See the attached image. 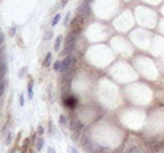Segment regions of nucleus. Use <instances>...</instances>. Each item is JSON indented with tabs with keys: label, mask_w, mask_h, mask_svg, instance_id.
Wrapping results in <instances>:
<instances>
[{
	"label": "nucleus",
	"mask_w": 164,
	"mask_h": 153,
	"mask_svg": "<svg viewBox=\"0 0 164 153\" xmlns=\"http://www.w3.org/2000/svg\"><path fill=\"white\" fill-rule=\"evenodd\" d=\"M77 38H78V35H75L73 32L67 34L65 46H64V54H65V56H70V54L75 51V48H77Z\"/></svg>",
	"instance_id": "f257e3e1"
},
{
	"label": "nucleus",
	"mask_w": 164,
	"mask_h": 153,
	"mask_svg": "<svg viewBox=\"0 0 164 153\" xmlns=\"http://www.w3.org/2000/svg\"><path fill=\"white\" fill-rule=\"evenodd\" d=\"M78 99L73 96V94H70V91H65V93H62V105L65 107V108H69V110H73V108H77L78 107Z\"/></svg>",
	"instance_id": "f03ea898"
},
{
	"label": "nucleus",
	"mask_w": 164,
	"mask_h": 153,
	"mask_svg": "<svg viewBox=\"0 0 164 153\" xmlns=\"http://www.w3.org/2000/svg\"><path fill=\"white\" fill-rule=\"evenodd\" d=\"M75 62H77V59L72 56V54H70V56H65V58L62 59V65H61V74H62V77H65L67 74L70 72V69L73 67Z\"/></svg>",
	"instance_id": "7ed1b4c3"
},
{
	"label": "nucleus",
	"mask_w": 164,
	"mask_h": 153,
	"mask_svg": "<svg viewBox=\"0 0 164 153\" xmlns=\"http://www.w3.org/2000/svg\"><path fill=\"white\" fill-rule=\"evenodd\" d=\"M77 11H78V16H81L83 19H88V18L91 16V13H92V10H91V5H89V3H86L85 0H83V2H81L80 5H78Z\"/></svg>",
	"instance_id": "20e7f679"
},
{
	"label": "nucleus",
	"mask_w": 164,
	"mask_h": 153,
	"mask_svg": "<svg viewBox=\"0 0 164 153\" xmlns=\"http://www.w3.org/2000/svg\"><path fill=\"white\" fill-rule=\"evenodd\" d=\"M124 153H143V148H142V144H137V142H134L131 141V144L126 147Z\"/></svg>",
	"instance_id": "39448f33"
},
{
	"label": "nucleus",
	"mask_w": 164,
	"mask_h": 153,
	"mask_svg": "<svg viewBox=\"0 0 164 153\" xmlns=\"http://www.w3.org/2000/svg\"><path fill=\"white\" fill-rule=\"evenodd\" d=\"M83 21H85L83 18H81V16H78V15H77V16H75V18H73L72 21H70V24H69V26L72 27V29H77V27H80V24L83 22Z\"/></svg>",
	"instance_id": "423d86ee"
},
{
	"label": "nucleus",
	"mask_w": 164,
	"mask_h": 153,
	"mask_svg": "<svg viewBox=\"0 0 164 153\" xmlns=\"http://www.w3.org/2000/svg\"><path fill=\"white\" fill-rule=\"evenodd\" d=\"M27 97L29 99L34 97V80H29V83H27Z\"/></svg>",
	"instance_id": "0eeeda50"
},
{
	"label": "nucleus",
	"mask_w": 164,
	"mask_h": 153,
	"mask_svg": "<svg viewBox=\"0 0 164 153\" xmlns=\"http://www.w3.org/2000/svg\"><path fill=\"white\" fill-rule=\"evenodd\" d=\"M62 40H64L62 35H58V37H56V41H54V51H59V48H61V45H62Z\"/></svg>",
	"instance_id": "6e6552de"
},
{
	"label": "nucleus",
	"mask_w": 164,
	"mask_h": 153,
	"mask_svg": "<svg viewBox=\"0 0 164 153\" xmlns=\"http://www.w3.org/2000/svg\"><path fill=\"white\" fill-rule=\"evenodd\" d=\"M35 144H37V151H42V148L45 147V139L43 137H38Z\"/></svg>",
	"instance_id": "1a4fd4ad"
},
{
	"label": "nucleus",
	"mask_w": 164,
	"mask_h": 153,
	"mask_svg": "<svg viewBox=\"0 0 164 153\" xmlns=\"http://www.w3.org/2000/svg\"><path fill=\"white\" fill-rule=\"evenodd\" d=\"M51 58H53V54H51V53H46V56H45V59H43V65H45V67H49V65H51Z\"/></svg>",
	"instance_id": "9d476101"
},
{
	"label": "nucleus",
	"mask_w": 164,
	"mask_h": 153,
	"mask_svg": "<svg viewBox=\"0 0 164 153\" xmlns=\"http://www.w3.org/2000/svg\"><path fill=\"white\" fill-rule=\"evenodd\" d=\"M59 21H61V13H56V15H54V18H53V21H51V26H53V27L58 26Z\"/></svg>",
	"instance_id": "9b49d317"
},
{
	"label": "nucleus",
	"mask_w": 164,
	"mask_h": 153,
	"mask_svg": "<svg viewBox=\"0 0 164 153\" xmlns=\"http://www.w3.org/2000/svg\"><path fill=\"white\" fill-rule=\"evenodd\" d=\"M59 124H61V126H64V128L69 124V120H67L65 115H61V117H59Z\"/></svg>",
	"instance_id": "f8f14e48"
},
{
	"label": "nucleus",
	"mask_w": 164,
	"mask_h": 153,
	"mask_svg": "<svg viewBox=\"0 0 164 153\" xmlns=\"http://www.w3.org/2000/svg\"><path fill=\"white\" fill-rule=\"evenodd\" d=\"M61 65H62V61H54V64H53V69L56 72H61Z\"/></svg>",
	"instance_id": "ddd939ff"
},
{
	"label": "nucleus",
	"mask_w": 164,
	"mask_h": 153,
	"mask_svg": "<svg viewBox=\"0 0 164 153\" xmlns=\"http://www.w3.org/2000/svg\"><path fill=\"white\" fill-rule=\"evenodd\" d=\"M70 21H72V15H70V13H67V15H65V18H64V26L67 27V26L70 24Z\"/></svg>",
	"instance_id": "4468645a"
},
{
	"label": "nucleus",
	"mask_w": 164,
	"mask_h": 153,
	"mask_svg": "<svg viewBox=\"0 0 164 153\" xmlns=\"http://www.w3.org/2000/svg\"><path fill=\"white\" fill-rule=\"evenodd\" d=\"M37 134H38V137H43V134H45V128L42 126V124H38V126H37Z\"/></svg>",
	"instance_id": "2eb2a0df"
},
{
	"label": "nucleus",
	"mask_w": 164,
	"mask_h": 153,
	"mask_svg": "<svg viewBox=\"0 0 164 153\" xmlns=\"http://www.w3.org/2000/svg\"><path fill=\"white\" fill-rule=\"evenodd\" d=\"M158 153H164V139L159 141V147H158Z\"/></svg>",
	"instance_id": "dca6fc26"
},
{
	"label": "nucleus",
	"mask_w": 164,
	"mask_h": 153,
	"mask_svg": "<svg viewBox=\"0 0 164 153\" xmlns=\"http://www.w3.org/2000/svg\"><path fill=\"white\" fill-rule=\"evenodd\" d=\"M24 104H26V97L21 94V96H19V105H21V107H24Z\"/></svg>",
	"instance_id": "f3484780"
},
{
	"label": "nucleus",
	"mask_w": 164,
	"mask_h": 153,
	"mask_svg": "<svg viewBox=\"0 0 164 153\" xmlns=\"http://www.w3.org/2000/svg\"><path fill=\"white\" fill-rule=\"evenodd\" d=\"M11 139H13V136H11V134H7V141H5V144H7V145H10V144L13 142Z\"/></svg>",
	"instance_id": "a211bd4d"
},
{
	"label": "nucleus",
	"mask_w": 164,
	"mask_h": 153,
	"mask_svg": "<svg viewBox=\"0 0 164 153\" xmlns=\"http://www.w3.org/2000/svg\"><path fill=\"white\" fill-rule=\"evenodd\" d=\"M26 72H27V67H22V69H21V72H19V78H22V77L26 75Z\"/></svg>",
	"instance_id": "6ab92c4d"
},
{
	"label": "nucleus",
	"mask_w": 164,
	"mask_h": 153,
	"mask_svg": "<svg viewBox=\"0 0 164 153\" xmlns=\"http://www.w3.org/2000/svg\"><path fill=\"white\" fill-rule=\"evenodd\" d=\"M5 43V35L2 34V32H0V48H2V45Z\"/></svg>",
	"instance_id": "aec40b11"
},
{
	"label": "nucleus",
	"mask_w": 164,
	"mask_h": 153,
	"mask_svg": "<svg viewBox=\"0 0 164 153\" xmlns=\"http://www.w3.org/2000/svg\"><path fill=\"white\" fill-rule=\"evenodd\" d=\"M15 34H16V26H13L11 29H10V35H11V37H15Z\"/></svg>",
	"instance_id": "412c9836"
},
{
	"label": "nucleus",
	"mask_w": 164,
	"mask_h": 153,
	"mask_svg": "<svg viewBox=\"0 0 164 153\" xmlns=\"http://www.w3.org/2000/svg\"><path fill=\"white\" fill-rule=\"evenodd\" d=\"M48 131H49V134H53V132H54V128H53V121H49V128H48Z\"/></svg>",
	"instance_id": "4be33fe9"
},
{
	"label": "nucleus",
	"mask_w": 164,
	"mask_h": 153,
	"mask_svg": "<svg viewBox=\"0 0 164 153\" xmlns=\"http://www.w3.org/2000/svg\"><path fill=\"white\" fill-rule=\"evenodd\" d=\"M51 37H53V34H51V32H49V31H48V32H46V34H45V40H49V38H51Z\"/></svg>",
	"instance_id": "5701e85b"
},
{
	"label": "nucleus",
	"mask_w": 164,
	"mask_h": 153,
	"mask_svg": "<svg viewBox=\"0 0 164 153\" xmlns=\"http://www.w3.org/2000/svg\"><path fill=\"white\" fill-rule=\"evenodd\" d=\"M69 151H70V153H80V151H78L75 147H70V148H69Z\"/></svg>",
	"instance_id": "b1692460"
},
{
	"label": "nucleus",
	"mask_w": 164,
	"mask_h": 153,
	"mask_svg": "<svg viewBox=\"0 0 164 153\" xmlns=\"http://www.w3.org/2000/svg\"><path fill=\"white\" fill-rule=\"evenodd\" d=\"M46 153H56V150H54V148H53V147H49V148H48V151H46Z\"/></svg>",
	"instance_id": "393cba45"
},
{
	"label": "nucleus",
	"mask_w": 164,
	"mask_h": 153,
	"mask_svg": "<svg viewBox=\"0 0 164 153\" xmlns=\"http://www.w3.org/2000/svg\"><path fill=\"white\" fill-rule=\"evenodd\" d=\"M67 2H69V0H61V7H65Z\"/></svg>",
	"instance_id": "a878e982"
},
{
	"label": "nucleus",
	"mask_w": 164,
	"mask_h": 153,
	"mask_svg": "<svg viewBox=\"0 0 164 153\" xmlns=\"http://www.w3.org/2000/svg\"><path fill=\"white\" fill-rule=\"evenodd\" d=\"M85 2H86V3H89V5H91V3H92V2H94V0H85Z\"/></svg>",
	"instance_id": "bb28decb"
},
{
	"label": "nucleus",
	"mask_w": 164,
	"mask_h": 153,
	"mask_svg": "<svg viewBox=\"0 0 164 153\" xmlns=\"http://www.w3.org/2000/svg\"><path fill=\"white\" fill-rule=\"evenodd\" d=\"M10 153H16V148H11V150H10Z\"/></svg>",
	"instance_id": "cd10ccee"
},
{
	"label": "nucleus",
	"mask_w": 164,
	"mask_h": 153,
	"mask_svg": "<svg viewBox=\"0 0 164 153\" xmlns=\"http://www.w3.org/2000/svg\"><path fill=\"white\" fill-rule=\"evenodd\" d=\"M162 139H164V137H162Z\"/></svg>",
	"instance_id": "c85d7f7f"
}]
</instances>
